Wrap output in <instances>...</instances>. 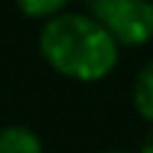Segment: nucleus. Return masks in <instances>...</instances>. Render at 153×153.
<instances>
[{
    "label": "nucleus",
    "mask_w": 153,
    "mask_h": 153,
    "mask_svg": "<svg viewBox=\"0 0 153 153\" xmlns=\"http://www.w3.org/2000/svg\"><path fill=\"white\" fill-rule=\"evenodd\" d=\"M91 17L119 45H145L153 40V0H91Z\"/></svg>",
    "instance_id": "2"
},
{
    "label": "nucleus",
    "mask_w": 153,
    "mask_h": 153,
    "mask_svg": "<svg viewBox=\"0 0 153 153\" xmlns=\"http://www.w3.org/2000/svg\"><path fill=\"white\" fill-rule=\"evenodd\" d=\"M133 108L139 111L142 119L153 125V60L133 79Z\"/></svg>",
    "instance_id": "4"
},
{
    "label": "nucleus",
    "mask_w": 153,
    "mask_h": 153,
    "mask_svg": "<svg viewBox=\"0 0 153 153\" xmlns=\"http://www.w3.org/2000/svg\"><path fill=\"white\" fill-rule=\"evenodd\" d=\"M40 54L60 76L74 82H99L119 62V43L91 14H62L40 28Z\"/></svg>",
    "instance_id": "1"
},
{
    "label": "nucleus",
    "mask_w": 153,
    "mask_h": 153,
    "mask_svg": "<svg viewBox=\"0 0 153 153\" xmlns=\"http://www.w3.org/2000/svg\"><path fill=\"white\" fill-rule=\"evenodd\" d=\"M0 153H43V139L26 125L0 128Z\"/></svg>",
    "instance_id": "3"
},
{
    "label": "nucleus",
    "mask_w": 153,
    "mask_h": 153,
    "mask_svg": "<svg viewBox=\"0 0 153 153\" xmlns=\"http://www.w3.org/2000/svg\"><path fill=\"white\" fill-rule=\"evenodd\" d=\"M105 153H131V150H105Z\"/></svg>",
    "instance_id": "7"
},
{
    "label": "nucleus",
    "mask_w": 153,
    "mask_h": 153,
    "mask_svg": "<svg viewBox=\"0 0 153 153\" xmlns=\"http://www.w3.org/2000/svg\"><path fill=\"white\" fill-rule=\"evenodd\" d=\"M17 9L31 20H51V17L62 14L65 0H17Z\"/></svg>",
    "instance_id": "5"
},
{
    "label": "nucleus",
    "mask_w": 153,
    "mask_h": 153,
    "mask_svg": "<svg viewBox=\"0 0 153 153\" xmlns=\"http://www.w3.org/2000/svg\"><path fill=\"white\" fill-rule=\"evenodd\" d=\"M139 153H153V128L148 131V136L142 139V145H139Z\"/></svg>",
    "instance_id": "6"
}]
</instances>
